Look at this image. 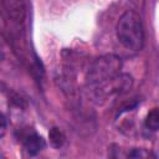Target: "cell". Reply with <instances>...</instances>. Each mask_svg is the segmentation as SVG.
<instances>
[{
    "label": "cell",
    "mask_w": 159,
    "mask_h": 159,
    "mask_svg": "<svg viewBox=\"0 0 159 159\" xmlns=\"http://www.w3.org/2000/svg\"><path fill=\"white\" fill-rule=\"evenodd\" d=\"M20 140L22 143L24 149L30 154V155H36L39 154L46 145L43 138L39 135L34 129H25L21 130L20 133Z\"/></svg>",
    "instance_id": "5"
},
{
    "label": "cell",
    "mask_w": 159,
    "mask_h": 159,
    "mask_svg": "<svg viewBox=\"0 0 159 159\" xmlns=\"http://www.w3.org/2000/svg\"><path fill=\"white\" fill-rule=\"evenodd\" d=\"M48 138H50V143H51V145L53 148H61L63 145V143H65V139H66L63 132L61 129L56 128V127L50 129Z\"/></svg>",
    "instance_id": "7"
},
{
    "label": "cell",
    "mask_w": 159,
    "mask_h": 159,
    "mask_svg": "<svg viewBox=\"0 0 159 159\" xmlns=\"http://www.w3.org/2000/svg\"><path fill=\"white\" fill-rule=\"evenodd\" d=\"M123 61L119 56L107 53L96 58L87 70L86 83L88 87L103 83L120 73Z\"/></svg>",
    "instance_id": "2"
},
{
    "label": "cell",
    "mask_w": 159,
    "mask_h": 159,
    "mask_svg": "<svg viewBox=\"0 0 159 159\" xmlns=\"http://www.w3.org/2000/svg\"><path fill=\"white\" fill-rule=\"evenodd\" d=\"M129 158H149V157H155L154 154H152L149 150L143 149V148H134L132 149V152L128 153Z\"/></svg>",
    "instance_id": "8"
},
{
    "label": "cell",
    "mask_w": 159,
    "mask_h": 159,
    "mask_svg": "<svg viewBox=\"0 0 159 159\" xmlns=\"http://www.w3.org/2000/svg\"><path fill=\"white\" fill-rule=\"evenodd\" d=\"M1 123H2V125H1V137H4V133L6 130V118H5L4 114L1 116Z\"/></svg>",
    "instance_id": "9"
},
{
    "label": "cell",
    "mask_w": 159,
    "mask_h": 159,
    "mask_svg": "<svg viewBox=\"0 0 159 159\" xmlns=\"http://www.w3.org/2000/svg\"><path fill=\"white\" fill-rule=\"evenodd\" d=\"M144 125L149 130H159V108H154L147 114Z\"/></svg>",
    "instance_id": "6"
},
{
    "label": "cell",
    "mask_w": 159,
    "mask_h": 159,
    "mask_svg": "<svg viewBox=\"0 0 159 159\" xmlns=\"http://www.w3.org/2000/svg\"><path fill=\"white\" fill-rule=\"evenodd\" d=\"M2 10L7 20L21 25L26 17V0H1Z\"/></svg>",
    "instance_id": "4"
},
{
    "label": "cell",
    "mask_w": 159,
    "mask_h": 159,
    "mask_svg": "<svg viewBox=\"0 0 159 159\" xmlns=\"http://www.w3.org/2000/svg\"><path fill=\"white\" fill-rule=\"evenodd\" d=\"M132 87H133V78L127 73H119L116 77L103 83L91 86L89 89H92L94 99H98L99 103V101H104L108 97L123 94L128 92Z\"/></svg>",
    "instance_id": "3"
},
{
    "label": "cell",
    "mask_w": 159,
    "mask_h": 159,
    "mask_svg": "<svg viewBox=\"0 0 159 159\" xmlns=\"http://www.w3.org/2000/svg\"><path fill=\"white\" fill-rule=\"evenodd\" d=\"M117 37L130 51H140L144 46V26L142 17L133 10H127L117 22Z\"/></svg>",
    "instance_id": "1"
}]
</instances>
